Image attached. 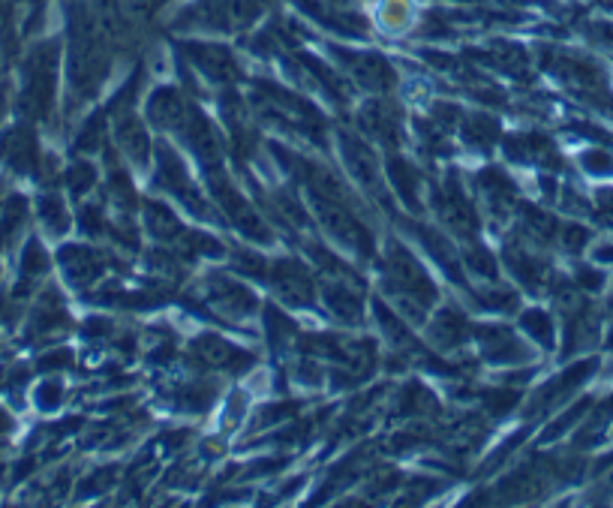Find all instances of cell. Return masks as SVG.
<instances>
[{
    "instance_id": "cell-1",
    "label": "cell",
    "mask_w": 613,
    "mask_h": 508,
    "mask_svg": "<svg viewBox=\"0 0 613 508\" xmlns=\"http://www.w3.org/2000/svg\"><path fill=\"white\" fill-rule=\"evenodd\" d=\"M196 355H199L205 364L220 367V370H241V367L250 364V358H247L244 352H238L235 346H229L226 340L211 337V334L196 343Z\"/></svg>"
},
{
    "instance_id": "cell-2",
    "label": "cell",
    "mask_w": 613,
    "mask_h": 508,
    "mask_svg": "<svg viewBox=\"0 0 613 508\" xmlns=\"http://www.w3.org/2000/svg\"><path fill=\"white\" fill-rule=\"evenodd\" d=\"M274 283L277 289L283 292L286 301L292 304H307L313 298V289H310V280H307V271L295 262H280L274 268Z\"/></svg>"
},
{
    "instance_id": "cell-3",
    "label": "cell",
    "mask_w": 613,
    "mask_h": 508,
    "mask_svg": "<svg viewBox=\"0 0 613 508\" xmlns=\"http://www.w3.org/2000/svg\"><path fill=\"white\" fill-rule=\"evenodd\" d=\"M442 211H445V220L451 223L454 232H460V235H472V232H475V226H478L475 211H472V205L466 202V196L460 193L457 184H448V187H445V193H442Z\"/></svg>"
},
{
    "instance_id": "cell-4",
    "label": "cell",
    "mask_w": 613,
    "mask_h": 508,
    "mask_svg": "<svg viewBox=\"0 0 613 508\" xmlns=\"http://www.w3.org/2000/svg\"><path fill=\"white\" fill-rule=\"evenodd\" d=\"M115 136H118L121 148H124L136 163H145V160H148V133H145V127L139 124V118L121 115L118 124H115Z\"/></svg>"
},
{
    "instance_id": "cell-5",
    "label": "cell",
    "mask_w": 613,
    "mask_h": 508,
    "mask_svg": "<svg viewBox=\"0 0 613 508\" xmlns=\"http://www.w3.org/2000/svg\"><path fill=\"white\" fill-rule=\"evenodd\" d=\"M148 115H151L154 124H160V127H181L190 112H187V103H184L175 91H160V94L151 100Z\"/></svg>"
},
{
    "instance_id": "cell-6",
    "label": "cell",
    "mask_w": 613,
    "mask_h": 508,
    "mask_svg": "<svg viewBox=\"0 0 613 508\" xmlns=\"http://www.w3.org/2000/svg\"><path fill=\"white\" fill-rule=\"evenodd\" d=\"M64 268L70 271L76 283H91L103 271V256L91 253L88 247H70L64 250Z\"/></svg>"
},
{
    "instance_id": "cell-7",
    "label": "cell",
    "mask_w": 613,
    "mask_h": 508,
    "mask_svg": "<svg viewBox=\"0 0 613 508\" xmlns=\"http://www.w3.org/2000/svg\"><path fill=\"white\" fill-rule=\"evenodd\" d=\"M364 124L379 136V139H385L388 145H394L397 142V127H400V118H397V112H391V109H385V106H379V103H373V106H367L364 109Z\"/></svg>"
},
{
    "instance_id": "cell-8",
    "label": "cell",
    "mask_w": 613,
    "mask_h": 508,
    "mask_svg": "<svg viewBox=\"0 0 613 508\" xmlns=\"http://www.w3.org/2000/svg\"><path fill=\"white\" fill-rule=\"evenodd\" d=\"M481 340H484V349H487V355L490 358H499V361H511V355H526L523 349H520V343L505 331V328H490V331H484L481 334Z\"/></svg>"
},
{
    "instance_id": "cell-9",
    "label": "cell",
    "mask_w": 613,
    "mask_h": 508,
    "mask_svg": "<svg viewBox=\"0 0 613 508\" xmlns=\"http://www.w3.org/2000/svg\"><path fill=\"white\" fill-rule=\"evenodd\" d=\"M145 211H148V223H151V229H154L160 238H172V235H178V232H181V226H178L175 214H172L169 208H163L160 202H148V205H145Z\"/></svg>"
},
{
    "instance_id": "cell-10",
    "label": "cell",
    "mask_w": 613,
    "mask_h": 508,
    "mask_svg": "<svg viewBox=\"0 0 613 508\" xmlns=\"http://www.w3.org/2000/svg\"><path fill=\"white\" fill-rule=\"evenodd\" d=\"M391 175H394V181H397L400 193L406 196V202H409V205H415V193H418V178H415L412 166H409V163H403V160H391Z\"/></svg>"
},
{
    "instance_id": "cell-11",
    "label": "cell",
    "mask_w": 613,
    "mask_h": 508,
    "mask_svg": "<svg viewBox=\"0 0 613 508\" xmlns=\"http://www.w3.org/2000/svg\"><path fill=\"white\" fill-rule=\"evenodd\" d=\"M436 334H442L445 337V343H460L463 340V331H466V325H463V316L460 313H454V310H445L442 316H439V322H436V328H433Z\"/></svg>"
},
{
    "instance_id": "cell-12",
    "label": "cell",
    "mask_w": 613,
    "mask_h": 508,
    "mask_svg": "<svg viewBox=\"0 0 613 508\" xmlns=\"http://www.w3.org/2000/svg\"><path fill=\"white\" fill-rule=\"evenodd\" d=\"M466 136L475 139L478 145H490V142L499 136V130H496V124H493L490 118H472V121L466 124Z\"/></svg>"
},
{
    "instance_id": "cell-13",
    "label": "cell",
    "mask_w": 613,
    "mask_h": 508,
    "mask_svg": "<svg viewBox=\"0 0 613 508\" xmlns=\"http://www.w3.org/2000/svg\"><path fill=\"white\" fill-rule=\"evenodd\" d=\"M523 328L532 331V337H538L541 343H550V319L541 310H529L523 313Z\"/></svg>"
},
{
    "instance_id": "cell-14",
    "label": "cell",
    "mask_w": 613,
    "mask_h": 508,
    "mask_svg": "<svg viewBox=\"0 0 613 508\" xmlns=\"http://www.w3.org/2000/svg\"><path fill=\"white\" fill-rule=\"evenodd\" d=\"M40 211H43V217L49 220L52 229H64V226H67V214H64V205H61L58 196H46V199L40 202Z\"/></svg>"
},
{
    "instance_id": "cell-15",
    "label": "cell",
    "mask_w": 613,
    "mask_h": 508,
    "mask_svg": "<svg viewBox=\"0 0 613 508\" xmlns=\"http://www.w3.org/2000/svg\"><path fill=\"white\" fill-rule=\"evenodd\" d=\"M100 142H103V118H94V121L82 130L79 148H82V151H94V148H100Z\"/></svg>"
},
{
    "instance_id": "cell-16",
    "label": "cell",
    "mask_w": 613,
    "mask_h": 508,
    "mask_svg": "<svg viewBox=\"0 0 613 508\" xmlns=\"http://www.w3.org/2000/svg\"><path fill=\"white\" fill-rule=\"evenodd\" d=\"M91 184H94V169H91V166L79 163V166L70 169V187H73L76 193H85Z\"/></svg>"
},
{
    "instance_id": "cell-17",
    "label": "cell",
    "mask_w": 613,
    "mask_h": 508,
    "mask_svg": "<svg viewBox=\"0 0 613 508\" xmlns=\"http://www.w3.org/2000/svg\"><path fill=\"white\" fill-rule=\"evenodd\" d=\"M49 268V262H46V253L40 250V244L34 241L31 247H28V253H25V271L28 274H43Z\"/></svg>"
},
{
    "instance_id": "cell-18",
    "label": "cell",
    "mask_w": 613,
    "mask_h": 508,
    "mask_svg": "<svg viewBox=\"0 0 613 508\" xmlns=\"http://www.w3.org/2000/svg\"><path fill=\"white\" fill-rule=\"evenodd\" d=\"M565 235H568V238H565V247H568V250H577V247L586 241V232H580V229H568Z\"/></svg>"
}]
</instances>
